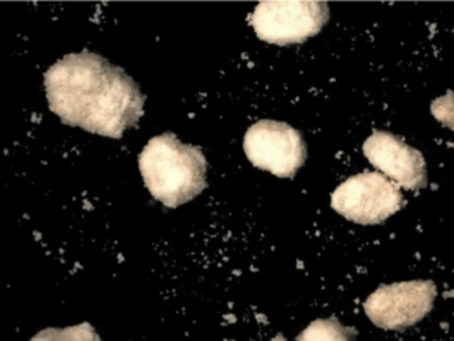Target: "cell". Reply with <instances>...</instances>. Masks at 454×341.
Here are the masks:
<instances>
[{"mask_svg":"<svg viewBox=\"0 0 454 341\" xmlns=\"http://www.w3.org/2000/svg\"><path fill=\"white\" fill-rule=\"evenodd\" d=\"M436 295L434 281L381 285L365 300L364 310L375 326L386 330H403L430 314Z\"/></svg>","mask_w":454,"mask_h":341,"instance_id":"8992f818","label":"cell"},{"mask_svg":"<svg viewBox=\"0 0 454 341\" xmlns=\"http://www.w3.org/2000/svg\"><path fill=\"white\" fill-rule=\"evenodd\" d=\"M243 145L253 166L279 178H294L307 161L302 136L283 121H257L246 133Z\"/></svg>","mask_w":454,"mask_h":341,"instance_id":"5b68a950","label":"cell"},{"mask_svg":"<svg viewBox=\"0 0 454 341\" xmlns=\"http://www.w3.org/2000/svg\"><path fill=\"white\" fill-rule=\"evenodd\" d=\"M147 190L167 207H178L207 188V159L200 147L183 144L172 133L157 136L138 157Z\"/></svg>","mask_w":454,"mask_h":341,"instance_id":"7a4b0ae2","label":"cell"},{"mask_svg":"<svg viewBox=\"0 0 454 341\" xmlns=\"http://www.w3.org/2000/svg\"><path fill=\"white\" fill-rule=\"evenodd\" d=\"M44 87L62 123L95 135L119 140L143 116L145 97L135 80L93 52L57 61L45 73Z\"/></svg>","mask_w":454,"mask_h":341,"instance_id":"6da1fadb","label":"cell"},{"mask_svg":"<svg viewBox=\"0 0 454 341\" xmlns=\"http://www.w3.org/2000/svg\"><path fill=\"white\" fill-rule=\"evenodd\" d=\"M357 336L355 329L344 328L336 317L327 321H317L310 324L298 340H351Z\"/></svg>","mask_w":454,"mask_h":341,"instance_id":"ba28073f","label":"cell"},{"mask_svg":"<svg viewBox=\"0 0 454 341\" xmlns=\"http://www.w3.org/2000/svg\"><path fill=\"white\" fill-rule=\"evenodd\" d=\"M363 152L375 168L405 190L427 188V162L419 150L406 144L388 131H374L363 145Z\"/></svg>","mask_w":454,"mask_h":341,"instance_id":"52a82bcc","label":"cell"},{"mask_svg":"<svg viewBox=\"0 0 454 341\" xmlns=\"http://www.w3.org/2000/svg\"><path fill=\"white\" fill-rule=\"evenodd\" d=\"M331 16L325 2H262L253 13L255 35L270 44H301L317 35Z\"/></svg>","mask_w":454,"mask_h":341,"instance_id":"3957f363","label":"cell"},{"mask_svg":"<svg viewBox=\"0 0 454 341\" xmlns=\"http://www.w3.org/2000/svg\"><path fill=\"white\" fill-rule=\"evenodd\" d=\"M403 197L396 183L379 173L351 176L336 188L332 207L358 224H380L403 207Z\"/></svg>","mask_w":454,"mask_h":341,"instance_id":"277c9868","label":"cell"}]
</instances>
